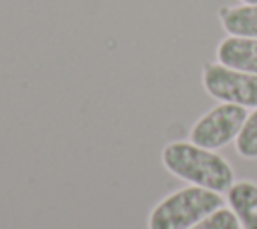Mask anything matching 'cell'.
I'll use <instances>...</instances> for the list:
<instances>
[{"mask_svg":"<svg viewBox=\"0 0 257 229\" xmlns=\"http://www.w3.org/2000/svg\"><path fill=\"white\" fill-rule=\"evenodd\" d=\"M161 161L173 177L219 195L227 193L235 183V171L223 155L191 141L167 143L161 151Z\"/></svg>","mask_w":257,"mask_h":229,"instance_id":"1","label":"cell"},{"mask_svg":"<svg viewBox=\"0 0 257 229\" xmlns=\"http://www.w3.org/2000/svg\"><path fill=\"white\" fill-rule=\"evenodd\" d=\"M223 197L215 191L185 185L153 205L147 217V229H189L223 207Z\"/></svg>","mask_w":257,"mask_h":229,"instance_id":"2","label":"cell"},{"mask_svg":"<svg viewBox=\"0 0 257 229\" xmlns=\"http://www.w3.org/2000/svg\"><path fill=\"white\" fill-rule=\"evenodd\" d=\"M203 90L219 100L245 108L257 106V74L229 68L221 62H205L201 70Z\"/></svg>","mask_w":257,"mask_h":229,"instance_id":"3","label":"cell"},{"mask_svg":"<svg viewBox=\"0 0 257 229\" xmlns=\"http://www.w3.org/2000/svg\"><path fill=\"white\" fill-rule=\"evenodd\" d=\"M247 114L249 108L245 106L219 102L193 123L189 131V141L211 151L223 149L225 145L235 143Z\"/></svg>","mask_w":257,"mask_h":229,"instance_id":"4","label":"cell"},{"mask_svg":"<svg viewBox=\"0 0 257 229\" xmlns=\"http://www.w3.org/2000/svg\"><path fill=\"white\" fill-rule=\"evenodd\" d=\"M215 58L229 68L257 74V38L225 36L215 48Z\"/></svg>","mask_w":257,"mask_h":229,"instance_id":"5","label":"cell"},{"mask_svg":"<svg viewBox=\"0 0 257 229\" xmlns=\"http://www.w3.org/2000/svg\"><path fill=\"white\" fill-rule=\"evenodd\" d=\"M225 203L233 211L241 229H257V183L249 179L235 181L225 193Z\"/></svg>","mask_w":257,"mask_h":229,"instance_id":"6","label":"cell"},{"mask_svg":"<svg viewBox=\"0 0 257 229\" xmlns=\"http://www.w3.org/2000/svg\"><path fill=\"white\" fill-rule=\"evenodd\" d=\"M217 16L227 36L257 38V4L221 6Z\"/></svg>","mask_w":257,"mask_h":229,"instance_id":"7","label":"cell"},{"mask_svg":"<svg viewBox=\"0 0 257 229\" xmlns=\"http://www.w3.org/2000/svg\"><path fill=\"white\" fill-rule=\"evenodd\" d=\"M235 151L243 159H257V106L247 114L235 139Z\"/></svg>","mask_w":257,"mask_h":229,"instance_id":"8","label":"cell"},{"mask_svg":"<svg viewBox=\"0 0 257 229\" xmlns=\"http://www.w3.org/2000/svg\"><path fill=\"white\" fill-rule=\"evenodd\" d=\"M189 229H241L237 217L229 207H219L217 211L203 217L199 223H195Z\"/></svg>","mask_w":257,"mask_h":229,"instance_id":"9","label":"cell"},{"mask_svg":"<svg viewBox=\"0 0 257 229\" xmlns=\"http://www.w3.org/2000/svg\"><path fill=\"white\" fill-rule=\"evenodd\" d=\"M241 4H257V0H241Z\"/></svg>","mask_w":257,"mask_h":229,"instance_id":"10","label":"cell"}]
</instances>
